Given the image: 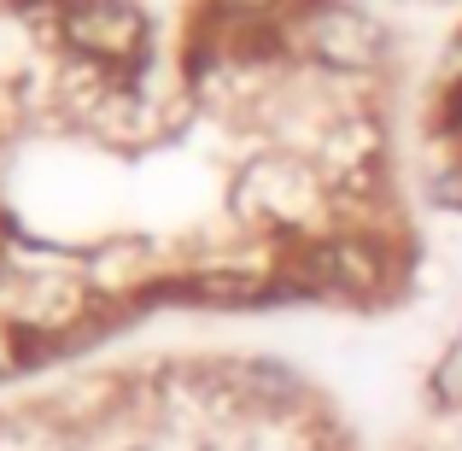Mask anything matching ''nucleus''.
Segmentation results:
<instances>
[{
	"label": "nucleus",
	"mask_w": 462,
	"mask_h": 451,
	"mask_svg": "<svg viewBox=\"0 0 462 451\" xmlns=\"http://www.w3.org/2000/svg\"><path fill=\"white\" fill-rule=\"evenodd\" d=\"M59 30L70 47L112 65H135L147 59V12L135 0H65L59 6Z\"/></svg>",
	"instance_id": "1"
},
{
	"label": "nucleus",
	"mask_w": 462,
	"mask_h": 451,
	"mask_svg": "<svg viewBox=\"0 0 462 451\" xmlns=\"http://www.w3.org/2000/svg\"><path fill=\"white\" fill-rule=\"evenodd\" d=\"M316 47H322V59H334V65H369V59L381 53L369 23L351 18V12H322V18H316Z\"/></svg>",
	"instance_id": "2"
}]
</instances>
